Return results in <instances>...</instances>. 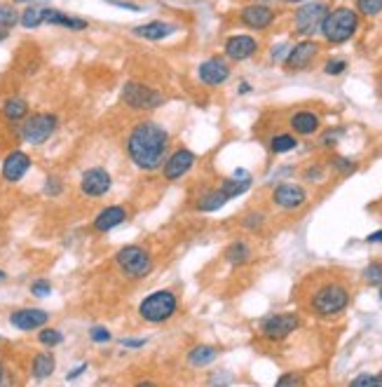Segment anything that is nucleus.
Returning a JSON list of instances; mask_svg holds the SVG:
<instances>
[{"mask_svg": "<svg viewBox=\"0 0 382 387\" xmlns=\"http://www.w3.org/2000/svg\"><path fill=\"white\" fill-rule=\"evenodd\" d=\"M169 151V132L153 120L136 122L127 136V155L139 169L155 171L164 164Z\"/></svg>", "mask_w": 382, "mask_h": 387, "instance_id": "obj_1", "label": "nucleus"}, {"mask_svg": "<svg viewBox=\"0 0 382 387\" xmlns=\"http://www.w3.org/2000/svg\"><path fill=\"white\" fill-rule=\"evenodd\" d=\"M359 31V12L352 8H333L326 12L324 21H321V38L328 45H343L354 38Z\"/></svg>", "mask_w": 382, "mask_h": 387, "instance_id": "obj_2", "label": "nucleus"}, {"mask_svg": "<svg viewBox=\"0 0 382 387\" xmlns=\"http://www.w3.org/2000/svg\"><path fill=\"white\" fill-rule=\"evenodd\" d=\"M350 305V289L343 282H326L314 291L309 308L317 317H336Z\"/></svg>", "mask_w": 382, "mask_h": 387, "instance_id": "obj_3", "label": "nucleus"}, {"mask_svg": "<svg viewBox=\"0 0 382 387\" xmlns=\"http://www.w3.org/2000/svg\"><path fill=\"white\" fill-rule=\"evenodd\" d=\"M178 310V299L174 291L169 289H160L148 294L146 299L141 301L139 305V314L143 321L148 324H162V321H169L176 314Z\"/></svg>", "mask_w": 382, "mask_h": 387, "instance_id": "obj_4", "label": "nucleus"}, {"mask_svg": "<svg viewBox=\"0 0 382 387\" xmlns=\"http://www.w3.org/2000/svg\"><path fill=\"white\" fill-rule=\"evenodd\" d=\"M115 263L120 272L129 279H143L153 272V256L139 244H127L115 254Z\"/></svg>", "mask_w": 382, "mask_h": 387, "instance_id": "obj_5", "label": "nucleus"}, {"mask_svg": "<svg viewBox=\"0 0 382 387\" xmlns=\"http://www.w3.org/2000/svg\"><path fill=\"white\" fill-rule=\"evenodd\" d=\"M328 10L331 8H328L324 0H307V3H300L298 10L294 12V31L298 35H303V38L317 35Z\"/></svg>", "mask_w": 382, "mask_h": 387, "instance_id": "obj_6", "label": "nucleus"}, {"mask_svg": "<svg viewBox=\"0 0 382 387\" xmlns=\"http://www.w3.org/2000/svg\"><path fill=\"white\" fill-rule=\"evenodd\" d=\"M122 101L131 111H155L164 104L162 92L139 80H129L122 87Z\"/></svg>", "mask_w": 382, "mask_h": 387, "instance_id": "obj_7", "label": "nucleus"}, {"mask_svg": "<svg viewBox=\"0 0 382 387\" xmlns=\"http://www.w3.org/2000/svg\"><path fill=\"white\" fill-rule=\"evenodd\" d=\"M57 115L55 113H35V115H28L21 124V136L26 144L40 146L50 139L52 134L57 132Z\"/></svg>", "mask_w": 382, "mask_h": 387, "instance_id": "obj_8", "label": "nucleus"}, {"mask_svg": "<svg viewBox=\"0 0 382 387\" xmlns=\"http://www.w3.org/2000/svg\"><path fill=\"white\" fill-rule=\"evenodd\" d=\"M300 326V317L294 312H279V314H267L260 321V333L267 341H284Z\"/></svg>", "mask_w": 382, "mask_h": 387, "instance_id": "obj_9", "label": "nucleus"}, {"mask_svg": "<svg viewBox=\"0 0 382 387\" xmlns=\"http://www.w3.org/2000/svg\"><path fill=\"white\" fill-rule=\"evenodd\" d=\"M317 55H319V43H314L312 38H305L289 50V55H286V59H284V68L289 70V73L305 70L309 64L317 59Z\"/></svg>", "mask_w": 382, "mask_h": 387, "instance_id": "obj_10", "label": "nucleus"}, {"mask_svg": "<svg viewBox=\"0 0 382 387\" xmlns=\"http://www.w3.org/2000/svg\"><path fill=\"white\" fill-rule=\"evenodd\" d=\"M274 19H277V12L267 3H251L240 12V21L251 31H265V28L272 26Z\"/></svg>", "mask_w": 382, "mask_h": 387, "instance_id": "obj_11", "label": "nucleus"}, {"mask_svg": "<svg viewBox=\"0 0 382 387\" xmlns=\"http://www.w3.org/2000/svg\"><path fill=\"white\" fill-rule=\"evenodd\" d=\"M195 162H197V155L190 148H178V151H174L164 160L162 174L166 181H178V178H183L193 169Z\"/></svg>", "mask_w": 382, "mask_h": 387, "instance_id": "obj_12", "label": "nucleus"}, {"mask_svg": "<svg viewBox=\"0 0 382 387\" xmlns=\"http://www.w3.org/2000/svg\"><path fill=\"white\" fill-rule=\"evenodd\" d=\"M197 77L209 87H220L230 80V64L223 57H211L197 66Z\"/></svg>", "mask_w": 382, "mask_h": 387, "instance_id": "obj_13", "label": "nucleus"}, {"mask_svg": "<svg viewBox=\"0 0 382 387\" xmlns=\"http://www.w3.org/2000/svg\"><path fill=\"white\" fill-rule=\"evenodd\" d=\"M223 52L230 62H247V59H251L256 52H258V40L249 33L230 35V38L225 40Z\"/></svg>", "mask_w": 382, "mask_h": 387, "instance_id": "obj_14", "label": "nucleus"}, {"mask_svg": "<svg viewBox=\"0 0 382 387\" xmlns=\"http://www.w3.org/2000/svg\"><path fill=\"white\" fill-rule=\"evenodd\" d=\"M111 186H113V178L104 167H92L80 178V190L87 198H101V195L108 193Z\"/></svg>", "mask_w": 382, "mask_h": 387, "instance_id": "obj_15", "label": "nucleus"}, {"mask_svg": "<svg viewBox=\"0 0 382 387\" xmlns=\"http://www.w3.org/2000/svg\"><path fill=\"white\" fill-rule=\"evenodd\" d=\"M272 202L286 211H294V209H300L307 202V193H305V188L296 186V183H279V186L272 190Z\"/></svg>", "mask_w": 382, "mask_h": 387, "instance_id": "obj_16", "label": "nucleus"}, {"mask_svg": "<svg viewBox=\"0 0 382 387\" xmlns=\"http://www.w3.org/2000/svg\"><path fill=\"white\" fill-rule=\"evenodd\" d=\"M47 319L50 314L40 308H21L10 314V324L19 331H38L47 324Z\"/></svg>", "mask_w": 382, "mask_h": 387, "instance_id": "obj_17", "label": "nucleus"}, {"mask_svg": "<svg viewBox=\"0 0 382 387\" xmlns=\"http://www.w3.org/2000/svg\"><path fill=\"white\" fill-rule=\"evenodd\" d=\"M176 31H178L176 23L162 21V19H155V21H148V23H139V26L131 28V33H134L136 38L151 40V43H160V40H166L169 35H174Z\"/></svg>", "mask_w": 382, "mask_h": 387, "instance_id": "obj_18", "label": "nucleus"}, {"mask_svg": "<svg viewBox=\"0 0 382 387\" xmlns=\"http://www.w3.org/2000/svg\"><path fill=\"white\" fill-rule=\"evenodd\" d=\"M28 169H31V158L23 151H12L8 158L3 160V178L8 183L21 181Z\"/></svg>", "mask_w": 382, "mask_h": 387, "instance_id": "obj_19", "label": "nucleus"}, {"mask_svg": "<svg viewBox=\"0 0 382 387\" xmlns=\"http://www.w3.org/2000/svg\"><path fill=\"white\" fill-rule=\"evenodd\" d=\"M45 23H50V26L68 28V31H85V28L89 26L87 19L75 17V15H68V12L57 10V8H45Z\"/></svg>", "mask_w": 382, "mask_h": 387, "instance_id": "obj_20", "label": "nucleus"}, {"mask_svg": "<svg viewBox=\"0 0 382 387\" xmlns=\"http://www.w3.org/2000/svg\"><path fill=\"white\" fill-rule=\"evenodd\" d=\"M124 221H127V209L113 205V207H106V209H101L97 214V218H94V230L111 232V230H115L117 225H122Z\"/></svg>", "mask_w": 382, "mask_h": 387, "instance_id": "obj_21", "label": "nucleus"}, {"mask_svg": "<svg viewBox=\"0 0 382 387\" xmlns=\"http://www.w3.org/2000/svg\"><path fill=\"white\" fill-rule=\"evenodd\" d=\"M291 127H294V132L300 134V136H312V134L319 132L321 122H319V115H317V113H312V111H300V113H296V115L291 117Z\"/></svg>", "mask_w": 382, "mask_h": 387, "instance_id": "obj_22", "label": "nucleus"}, {"mask_svg": "<svg viewBox=\"0 0 382 387\" xmlns=\"http://www.w3.org/2000/svg\"><path fill=\"white\" fill-rule=\"evenodd\" d=\"M216 357H218V348H213V345H195L188 352V364L195 368H204L209 364H213Z\"/></svg>", "mask_w": 382, "mask_h": 387, "instance_id": "obj_23", "label": "nucleus"}, {"mask_svg": "<svg viewBox=\"0 0 382 387\" xmlns=\"http://www.w3.org/2000/svg\"><path fill=\"white\" fill-rule=\"evenodd\" d=\"M57 368V361L52 352H38L33 357V364H31V371H33V378L35 380H45L50 378L52 373H55Z\"/></svg>", "mask_w": 382, "mask_h": 387, "instance_id": "obj_24", "label": "nucleus"}, {"mask_svg": "<svg viewBox=\"0 0 382 387\" xmlns=\"http://www.w3.org/2000/svg\"><path fill=\"white\" fill-rule=\"evenodd\" d=\"M251 188V176H232V178H225V181H220V193L225 195L228 200L232 198H240V195H244L247 190Z\"/></svg>", "mask_w": 382, "mask_h": 387, "instance_id": "obj_25", "label": "nucleus"}, {"mask_svg": "<svg viewBox=\"0 0 382 387\" xmlns=\"http://www.w3.org/2000/svg\"><path fill=\"white\" fill-rule=\"evenodd\" d=\"M225 261H228L230 265H244L251 261V249H249V244L244 240H237L232 242L228 249H225Z\"/></svg>", "mask_w": 382, "mask_h": 387, "instance_id": "obj_26", "label": "nucleus"}, {"mask_svg": "<svg viewBox=\"0 0 382 387\" xmlns=\"http://www.w3.org/2000/svg\"><path fill=\"white\" fill-rule=\"evenodd\" d=\"M19 23L23 28H38V26H43L45 23V8H38V5H26L23 8V12H19Z\"/></svg>", "mask_w": 382, "mask_h": 387, "instance_id": "obj_27", "label": "nucleus"}, {"mask_svg": "<svg viewBox=\"0 0 382 387\" xmlns=\"http://www.w3.org/2000/svg\"><path fill=\"white\" fill-rule=\"evenodd\" d=\"M3 115L8 117V120L17 122V120H23V117L28 115V104L26 99L21 97H12L3 104Z\"/></svg>", "mask_w": 382, "mask_h": 387, "instance_id": "obj_28", "label": "nucleus"}, {"mask_svg": "<svg viewBox=\"0 0 382 387\" xmlns=\"http://www.w3.org/2000/svg\"><path fill=\"white\" fill-rule=\"evenodd\" d=\"M225 202H228V198L220 193V188L207 190V193L202 195L200 200H197V209H200V211H218L220 207L225 205Z\"/></svg>", "mask_w": 382, "mask_h": 387, "instance_id": "obj_29", "label": "nucleus"}, {"mask_svg": "<svg viewBox=\"0 0 382 387\" xmlns=\"http://www.w3.org/2000/svg\"><path fill=\"white\" fill-rule=\"evenodd\" d=\"M298 146V139L291 134H277L270 139V151L274 155H284V153H291L294 148Z\"/></svg>", "mask_w": 382, "mask_h": 387, "instance_id": "obj_30", "label": "nucleus"}, {"mask_svg": "<svg viewBox=\"0 0 382 387\" xmlns=\"http://www.w3.org/2000/svg\"><path fill=\"white\" fill-rule=\"evenodd\" d=\"M19 23V12L15 3H0V28H12Z\"/></svg>", "mask_w": 382, "mask_h": 387, "instance_id": "obj_31", "label": "nucleus"}, {"mask_svg": "<svg viewBox=\"0 0 382 387\" xmlns=\"http://www.w3.org/2000/svg\"><path fill=\"white\" fill-rule=\"evenodd\" d=\"M363 282L368 287H382V263H368L363 267Z\"/></svg>", "mask_w": 382, "mask_h": 387, "instance_id": "obj_32", "label": "nucleus"}, {"mask_svg": "<svg viewBox=\"0 0 382 387\" xmlns=\"http://www.w3.org/2000/svg\"><path fill=\"white\" fill-rule=\"evenodd\" d=\"M38 341L47 345V348H55V345H61L64 343V333L59 329H47V326H43L38 333Z\"/></svg>", "mask_w": 382, "mask_h": 387, "instance_id": "obj_33", "label": "nucleus"}, {"mask_svg": "<svg viewBox=\"0 0 382 387\" xmlns=\"http://www.w3.org/2000/svg\"><path fill=\"white\" fill-rule=\"evenodd\" d=\"M359 17H378L382 12V0H356Z\"/></svg>", "mask_w": 382, "mask_h": 387, "instance_id": "obj_34", "label": "nucleus"}, {"mask_svg": "<svg viewBox=\"0 0 382 387\" xmlns=\"http://www.w3.org/2000/svg\"><path fill=\"white\" fill-rule=\"evenodd\" d=\"M331 164H333V169L340 171V174H354L356 171V162L354 160H350V158H333L331 160Z\"/></svg>", "mask_w": 382, "mask_h": 387, "instance_id": "obj_35", "label": "nucleus"}, {"mask_svg": "<svg viewBox=\"0 0 382 387\" xmlns=\"http://www.w3.org/2000/svg\"><path fill=\"white\" fill-rule=\"evenodd\" d=\"M345 70H347V62H345V59H328L324 64L326 75H343Z\"/></svg>", "mask_w": 382, "mask_h": 387, "instance_id": "obj_36", "label": "nucleus"}, {"mask_svg": "<svg viewBox=\"0 0 382 387\" xmlns=\"http://www.w3.org/2000/svg\"><path fill=\"white\" fill-rule=\"evenodd\" d=\"M262 223H265V216H262L260 211H251V214H247V216H244V221H242V225L247 230H260L262 228Z\"/></svg>", "mask_w": 382, "mask_h": 387, "instance_id": "obj_37", "label": "nucleus"}, {"mask_svg": "<svg viewBox=\"0 0 382 387\" xmlns=\"http://www.w3.org/2000/svg\"><path fill=\"white\" fill-rule=\"evenodd\" d=\"M31 294L35 299H47V296L52 294V284L47 282V279H38V282L31 284Z\"/></svg>", "mask_w": 382, "mask_h": 387, "instance_id": "obj_38", "label": "nucleus"}, {"mask_svg": "<svg viewBox=\"0 0 382 387\" xmlns=\"http://www.w3.org/2000/svg\"><path fill=\"white\" fill-rule=\"evenodd\" d=\"M89 338H92L94 343H108L113 336L106 326H92V329H89Z\"/></svg>", "mask_w": 382, "mask_h": 387, "instance_id": "obj_39", "label": "nucleus"}, {"mask_svg": "<svg viewBox=\"0 0 382 387\" xmlns=\"http://www.w3.org/2000/svg\"><path fill=\"white\" fill-rule=\"evenodd\" d=\"M361 385H382V373H378V376H356L352 380V387H361Z\"/></svg>", "mask_w": 382, "mask_h": 387, "instance_id": "obj_40", "label": "nucleus"}, {"mask_svg": "<svg viewBox=\"0 0 382 387\" xmlns=\"http://www.w3.org/2000/svg\"><path fill=\"white\" fill-rule=\"evenodd\" d=\"M61 190H64V186H61V181H59L57 176H50V178H47V183H45V195L55 198V195H59Z\"/></svg>", "mask_w": 382, "mask_h": 387, "instance_id": "obj_41", "label": "nucleus"}, {"mask_svg": "<svg viewBox=\"0 0 382 387\" xmlns=\"http://www.w3.org/2000/svg\"><path fill=\"white\" fill-rule=\"evenodd\" d=\"M340 136H343V129H331V132H326L324 136H321V146H326V148L336 146Z\"/></svg>", "mask_w": 382, "mask_h": 387, "instance_id": "obj_42", "label": "nucleus"}, {"mask_svg": "<svg viewBox=\"0 0 382 387\" xmlns=\"http://www.w3.org/2000/svg\"><path fill=\"white\" fill-rule=\"evenodd\" d=\"M289 50H291V45L289 43H282V45H277V47H272V62H284L286 55H289Z\"/></svg>", "mask_w": 382, "mask_h": 387, "instance_id": "obj_43", "label": "nucleus"}, {"mask_svg": "<svg viewBox=\"0 0 382 387\" xmlns=\"http://www.w3.org/2000/svg\"><path fill=\"white\" fill-rule=\"evenodd\" d=\"M305 178H307V181H321V178H324V169H321L319 164H312L305 171Z\"/></svg>", "mask_w": 382, "mask_h": 387, "instance_id": "obj_44", "label": "nucleus"}, {"mask_svg": "<svg viewBox=\"0 0 382 387\" xmlns=\"http://www.w3.org/2000/svg\"><path fill=\"white\" fill-rule=\"evenodd\" d=\"M122 348H131V350H139L146 345V338H122Z\"/></svg>", "mask_w": 382, "mask_h": 387, "instance_id": "obj_45", "label": "nucleus"}, {"mask_svg": "<svg viewBox=\"0 0 382 387\" xmlns=\"http://www.w3.org/2000/svg\"><path fill=\"white\" fill-rule=\"evenodd\" d=\"M277 385H303V378L296 376V373H286L277 380Z\"/></svg>", "mask_w": 382, "mask_h": 387, "instance_id": "obj_46", "label": "nucleus"}, {"mask_svg": "<svg viewBox=\"0 0 382 387\" xmlns=\"http://www.w3.org/2000/svg\"><path fill=\"white\" fill-rule=\"evenodd\" d=\"M113 5H117V8H122V10H131V12H141V5H136V3H129V0H115Z\"/></svg>", "mask_w": 382, "mask_h": 387, "instance_id": "obj_47", "label": "nucleus"}, {"mask_svg": "<svg viewBox=\"0 0 382 387\" xmlns=\"http://www.w3.org/2000/svg\"><path fill=\"white\" fill-rule=\"evenodd\" d=\"M87 371V364H80V366H75L73 368V371H70V373H66V380H75L77 376H82V373H85Z\"/></svg>", "mask_w": 382, "mask_h": 387, "instance_id": "obj_48", "label": "nucleus"}, {"mask_svg": "<svg viewBox=\"0 0 382 387\" xmlns=\"http://www.w3.org/2000/svg\"><path fill=\"white\" fill-rule=\"evenodd\" d=\"M366 242H368V244H382V230L371 232V235L366 237Z\"/></svg>", "mask_w": 382, "mask_h": 387, "instance_id": "obj_49", "label": "nucleus"}, {"mask_svg": "<svg viewBox=\"0 0 382 387\" xmlns=\"http://www.w3.org/2000/svg\"><path fill=\"white\" fill-rule=\"evenodd\" d=\"M251 92V85L249 82H240V94H249Z\"/></svg>", "mask_w": 382, "mask_h": 387, "instance_id": "obj_50", "label": "nucleus"}, {"mask_svg": "<svg viewBox=\"0 0 382 387\" xmlns=\"http://www.w3.org/2000/svg\"><path fill=\"white\" fill-rule=\"evenodd\" d=\"M10 38V28H0V43Z\"/></svg>", "mask_w": 382, "mask_h": 387, "instance_id": "obj_51", "label": "nucleus"}, {"mask_svg": "<svg viewBox=\"0 0 382 387\" xmlns=\"http://www.w3.org/2000/svg\"><path fill=\"white\" fill-rule=\"evenodd\" d=\"M279 3H284V5H300V3H307V0H279Z\"/></svg>", "mask_w": 382, "mask_h": 387, "instance_id": "obj_52", "label": "nucleus"}, {"mask_svg": "<svg viewBox=\"0 0 382 387\" xmlns=\"http://www.w3.org/2000/svg\"><path fill=\"white\" fill-rule=\"evenodd\" d=\"M15 5H31V3H38V0H12Z\"/></svg>", "mask_w": 382, "mask_h": 387, "instance_id": "obj_53", "label": "nucleus"}, {"mask_svg": "<svg viewBox=\"0 0 382 387\" xmlns=\"http://www.w3.org/2000/svg\"><path fill=\"white\" fill-rule=\"evenodd\" d=\"M3 279H5V272H3V270H0V282H3Z\"/></svg>", "mask_w": 382, "mask_h": 387, "instance_id": "obj_54", "label": "nucleus"}, {"mask_svg": "<svg viewBox=\"0 0 382 387\" xmlns=\"http://www.w3.org/2000/svg\"><path fill=\"white\" fill-rule=\"evenodd\" d=\"M0 383H3V366H0Z\"/></svg>", "mask_w": 382, "mask_h": 387, "instance_id": "obj_55", "label": "nucleus"}, {"mask_svg": "<svg viewBox=\"0 0 382 387\" xmlns=\"http://www.w3.org/2000/svg\"><path fill=\"white\" fill-rule=\"evenodd\" d=\"M256 3H267V0H256Z\"/></svg>", "mask_w": 382, "mask_h": 387, "instance_id": "obj_56", "label": "nucleus"}, {"mask_svg": "<svg viewBox=\"0 0 382 387\" xmlns=\"http://www.w3.org/2000/svg\"><path fill=\"white\" fill-rule=\"evenodd\" d=\"M106 3H115V0H106Z\"/></svg>", "mask_w": 382, "mask_h": 387, "instance_id": "obj_57", "label": "nucleus"}, {"mask_svg": "<svg viewBox=\"0 0 382 387\" xmlns=\"http://www.w3.org/2000/svg\"><path fill=\"white\" fill-rule=\"evenodd\" d=\"M380 301H382V289H380Z\"/></svg>", "mask_w": 382, "mask_h": 387, "instance_id": "obj_58", "label": "nucleus"}]
</instances>
